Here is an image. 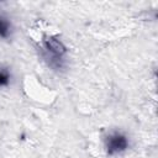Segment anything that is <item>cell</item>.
Masks as SVG:
<instances>
[{
    "instance_id": "obj_1",
    "label": "cell",
    "mask_w": 158,
    "mask_h": 158,
    "mask_svg": "<svg viewBox=\"0 0 158 158\" xmlns=\"http://www.w3.org/2000/svg\"><path fill=\"white\" fill-rule=\"evenodd\" d=\"M42 54L52 68L59 69L63 67V58L67 53V47L56 36H46L42 40Z\"/></svg>"
},
{
    "instance_id": "obj_2",
    "label": "cell",
    "mask_w": 158,
    "mask_h": 158,
    "mask_svg": "<svg viewBox=\"0 0 158 158\" xmlns=\"http://www.w3.org/2000/svg\"><path fill=\"white\" fill-rule=\"evenodd\" d=\"M128 146H130V142L127 136L120 131H114L109 133L105 138V149L107 156L121 154L125 151H127Z\"/></svg>"
},
{
    "instance_id": "obj_3",
    "label": "cell",
    "mask_w": 158,
    "mask_h": 158,
    "mask_svg": "<svg viewBox=\"0 0 158 158\" xmlns=\"http://www.w3.org/2000/svg\"><path fill=\"white\" fill-rule=\"evenodd\" d=\"M11 28L9 19L0 14V38H9L11 36Z\"/></svg>"
},
{
    "instance_id": "obj_4",
    "label": "cell",
    "mask_w": 158,
    "mask_h": 158,
    "mask_svg": "<svg viewBox=\"0 0 158 158\" xmlns=\"http://www.w3.org/2000/svg\"><path fill=\"white\" fill-rule=\"evenodd\" d=\"M10 79H11V73L9 72V69L0 67V88L7 86L10 84Z\"/></svg>"
}]
</instances>
